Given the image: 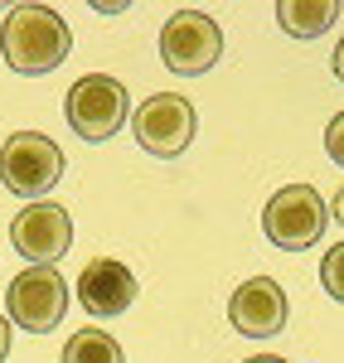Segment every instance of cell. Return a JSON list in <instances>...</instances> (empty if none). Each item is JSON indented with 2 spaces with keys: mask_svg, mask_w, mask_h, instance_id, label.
<instances>
[{
  "mask_svg": "<svg viewBox=\"0 0 344 363\" xmlns=\"http://www.w3.org/2000/svg\"><path fill=\"white\" fill-rule=\"evenodd\" d=\"M330 68H335V78H340V83H344V39H340V44H335V58H330Z\"/></svg>",
  "mask_w": 344,
  "mask_h": 363,
  "instance_id": "16",
  "label": "cell"
},
{
  "mask_svg": "<svg viewBox=\"0 0 344 363\" xmlns=\"http://www.w3.org/2000/svg\"><path fill=\"white\" fill-rule=\"evenodd\" d=\"M228 320L238 335L248 339H272L287 330V291L277 286L272 277H253L233 291L228 301Z\"/></svg>",
  "mask_w": 344,
  "mask_h": 363,
  "instance_id": "9",
  "label": "cell"
},
{
  "mask_svg": "<svg viewBox=\"0 0 344 363\" xmlns=\"http://www.w3.org/2000/svg\"><path fill=\"white\" fill-rule=\"evenodd\" d=\"M63 363H126V354L107 330H78L63 344Z\"/></svg>",
  "mask_w": 344,
  "mask_h": 363,
  "instance_id": "12",
  "label": "cell"
},
{
  "mask_svg": "<svg viewBox=\"0 0 344 363\" xmlns=\"http://www.w3.org/2000/svg\"><path fill=\"white\" fill-rule=\"evenodd\" d=\"M5 310L10 320L29 330V335H49L58 330V320L68 315V281L58 277L54 267H29L10 281L5 291Z\"/></svg>",
  "mask_w": 344,
  "mask_h": 363,
  "instance_id": "6",
  "label": "cell"
},
{
  "mask_svg": "<svg viewBox=\"0 0 344 363\" xmlns=\"http://www.w3.org/2000/svg\"><path fill=\"white\" fill-rule=\"evenodd\" d=\"M320 286L330 291V301H340L344 306V242L325 252V262H320Z\"/></svg>",
  "mask_w": 344,
  "mask_h": 363,
  "instance_id": "13",
  "label": "cell"
},
{
  "mask_svg": "<svg viewBox=\"0 0 344 363\" xmlns=\"http://www.w3.org/2000/svg\"><path fill=\"white\" fill-rule=\"evenodd\" d=\"M340 20V0H282L277 5V25L291 39H316Z\"/></svg>",
  "mask_w": 344,
  "mask_h": 363,
  "instance_id": "11",
  "label": "cell"
},
{
  "mask_svg": "<svg viewBox=\"0 0 344 363\" xmlns=\"http://www.w3.org/2000/svg\"><path fill=\"white\" fill-rule=\"evenodd\" d=\"M63 169H68L63 150L49 136H39V131H15L0 145V179H5L10 194H20V199L39 203L63 179Z\"/></svg>",
  "mask_w": 344,
  "mask_h": 363,
  "instance_id": "2",
  "label": "cell"
},
{
  "mask_svg": "<svg viewBox=\"0 0 344 363\" xmlns=\"http://www.w3.org/2000/svg\"><path fill=\"white\" fill-rule=\"evenodd\" d=\"M325 150H330V160L344 169V112L330 116V126H325Z\"/></svg>",
  "mask_w": 344,
  "mask_h": 363,
  "instance_id": "14",
  "label": "cell"
},
{
  "mask_svg": "<svg viewBox=\"0 0 344 363\" xmlns=\"http://www.w3.org/2000/svg\"><path fill=\"white\" fill-rule=\"evenodd\" d=\"M194 107L174 92H150L141 107L131 112V131L141 140V150L160 155V160H174L189 140H194Z\"/></svg>",
  "mask_w": 344,
  "mask_h": 363,
  "instance_id": "7",
  "label": "cell"
},
{
  "mask_svg": "<svg viewBox=\"0 0 344 363\" xmlns=\"http://www.w3.org/2000/svg\"><path fill=\"white\" fill-rule=\"evenodd\" d=\"M160 58L170 73L199 78L223 58V29L218 20H209L204 10H174L165 29H160Z\"/></svg>",
  "mask_w": 344,
  "mask_h": 363,
  "instance_id": "5",
  "label": "cell"
},
{
  "mask_svg": "<svg viewBox=\"0 0 344 363\" xmlns=\"http://www.w3.org/2000/svg\"><path fill=\"white\" fill-rule=\"evenodd\" d=\"M10 359V325H5V315H0V363Z\"/></svg>",
  "mask_w": 344,
  "mask_h": 363,
  "instance_id": "15",
  "label": "cell"
},
{
  "mask_svg": "<svg viewBox=\"0 0 344 363\" xmlns=\"http://www.w3.org/2000/svg\"><path fill=\"white\" fill-rule=\"evenodd\" d=\"M10 242L29 267H54V262H63V252L73 247V218H68L63 203L39 199V203L20 208V218L10 223Z\"/></svg>",
  "mask_w": 344,
  "mask_h": 363,
  "instance_id": "8",
  "label": "cell"
},
{
  "mask_svg": "<svg viewBox=\"0 0 344 363\" xmlns=\"http://www.w3.org/2000/svg\"><path fill=\"white\" fill-rule=\"evenodd\" d=\"M330 218H340V223H344V189H335V199H330Z\"/></svg>",
  "mask_w": 344,
  "mask_h": 363,
  "instance_id": "17",
  "label": "cell"
},
{
  "mask_svg": "<svg viewBox=\"0 0 344 363\" xmlns=\"http://www.w3.org/2000/svg\"><path fill=\"white\" fill-rule=\"evenodd\" d=\"M68 49H73L68 20L58 10H49V5H15L5 15V25H0V54L20 78L54 73L68 58Z\"/></svg>",
  "mask_w": 344,
  "mask_h": 363,
  "instance_id": "1",
  "label": "cell"
},
{
  "mask_svg": "<svg viewBox=\"0 0 344 363\" xmlns=\"http://www.w3.org/2000/svg\"><path fill=\"white\" fill-rule=\"evenodd\" d=\"M248 363H287V359H277V354H257V359H248Z\"/></svg>",
  "mask_w": 344,
  "mask_h": 363,
  "instance_id": "18",
  "label": "cell"
},
{
  "mask_svg": "<svg viewBox=\"0 0 344 363\" xmlns=\"http://www.w3.org/2000/svg\"><path fill=\"white\" fill-rule=\"evenodd\" d=\"M63 112H68V126L83 140H112L131 121V92L107 73H87L68 87Z\"/></svg>",
  "mask_w": 344,
  "mask_h": 363,
  "instance_id": "4",
  "label": "cell"
},
{
  "mask_svg": "<svg viewBox=\"0 0 344 363\" xmlns=\"http://www.w3.org/2000/svg\"><path fill=\"white\" fill-rule=\"evenodd\" d=\"M78 301H83V310L97 315V320L126 315L131 301H136V277H131V267H121V262H112V257L87 262L83 277H78Z\"/></svg>",
  "mask_w": 344,
  "mask_h": 363,
  "instance_id": "10",
  "label": "cell"
},
{
  "mask_svg": "<svg viewBox=\"0 0 344 363\" xmlns=\"http://www.w3.org/2000/svg\"><path fill=\"white\" fill-rule=\"evenodd\" d=\"M325 199L320 189L311 184H287V189H277V194L267 199V208H262V233H267V242L282 252H306L320 242V233H325Z\"/></svg>",
  "mask_w": 344,
  "mask_h": 363,
  "instance_id": "3",
  "label": "cell"
}]
</instances>
